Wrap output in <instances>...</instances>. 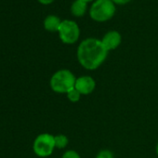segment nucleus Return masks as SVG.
<instances>
[{
    "label": "nucleus",
    "mask_w": 158,
    "mask_h": 158,
    "mask_svg": "<svg viewBox=\"0 0 158 158\" xmlns=\"http://www.w3.org/2000/svg\"><path fill=\"white\" fill-rule=\"evenodd\" d=\"M58 33L62 43L68 45H72L77 42L79 36H80V29H79L78 24L74 21L71 20L61 21Z\"/></svg>",
    "instance_id": "obj_4"
},
{
    "label": "nucleus",
    "mask_w": 158,
    "mask_h": 158,
    "mask_svg": "<svg viewBox=\"0 0 158 158\" xmlns=\"http://www.w3.org/2000/svg\"><path fill=\"white\" fill-rule=\"evenodd\" d=\"M54 139H55V147L58 149L65 148L69 142L68 138L63 134H59L57 136H54Z\"/></svg>",
    "instance_id": "obj_10"
},
{
    "label": "nucleus",
    "mask_w": 158,
    "mask_h": 158,
    "mask_svg": "<svg viewBox=\"0 0 158 158\" xmlns=\"http://www.w3.org/2000/svg\"><path fill=\"white\" fill-rule=\"evenodd\" d=\"M96 158H114V153L110 150H101Z\"/></svg>",
    "instance_id": "obj_12"
},
{
    "label": "nucleus",
    "mask_w": 158,
    "mask_h": 158,
    "mask_svg": "<svg viewBox=\"0 0 158 158\" xmlns=\"http://www.w3.org/2000/svg\"><path fill=\"white\" fill-rule=\"evenodd\" d=\"M76 78L75 75L67 69L57 71L50 78L49 85L51 89L60 94H67L74 89Z\"/></svg>",
    "instance_id": "obj_2"
},
{
    "label": "nucleus",
    "mask_w": 158,
    "mask_h": 158,
    "mask_svg": "<svg viewBox=\"0 0 158 158\" xmlns=\"http://www.w3.org/2000/svg\"><path fill=\"white\" fill-rule=\"evenodd\" d=\"M61 21L56 15H48L44 20V27L48 32H58Z\"/></svg>",
    "instance_id": "obj_9"
},
{
    "label": "nucleus",
    "mask_w": 158,
    "mask_h": 158,
    "mask_svg": "<svg viewBox=\"0 0 158 158\" xmlns=\"http://www.w3.org/2000/svg\"><path fill=\"white\" fill-rule=\"evenodd\" d=\"M38 1L41 3V4H43V5H48V4H50V3H52L54 0H38Z\"/></svg>",
    "instance_id": "obj_15"
},
{
    "label": "nucleus",
    "mask_w": 158,
    "mask_h": 158,
    "mask_svg": "<svg viewBox=\"0 0 158 158\" xmlns=\"http://www.w3.org/2000/svg\"><path fill=\"white\" fill-rule=\"evenodd\" d=\"M88 10V3L82 0H74L71 6L72 15L74 17H82L86 14Z\"/></svg>",
    "instance_id": "obj_8"
},
{
    "label": "nucleus",
    "mask_w": 158,
    "mask_h": 158,
    "mask_svg": "<svg viewBox=\"0 0 158 158\" xmlns=\"http://www.w3.org/2000/svg\"><path fill=\"white\" fill-rule=\"evenodd\" d=\"M82 1H84V2H86V3H89V2L93 1V0H82Z\"/></svg>",
    "instance_id": "obj_16"
},
{
    "label": "nucleus",
    "mask_w": 158,
    "mask_h": 158,
    "mask_svg": "<svg viewBox=\"0 0 158 158\" xmlns=\"http://www.w3.org/2000/svg\"><path fill=\"white\" fill-rule=\"evenodd\" d=\"M55 148L54 136L48 133H42L38 135L33 145L35 153L39 157H48L51 155Z\"/></svg>",
    "instance_id": "obj_5"
},
{
    "label": "nucleus",
    "mask_w": 158,
    "mask_h": 158,
    "mask_svg": "<svg viewBox=\"0 0 158 158\" xmlns=\"http://www.w3.org/2000/svg\"><path fill=\"white\" fill-rule=\"evenodd\" d=\"M155 151H156V153H157V155H158V142H157V144H156V148H155Z\"/></svg>",
    "instance_id": "obj_17"
},
{
    "label": "nucleus",
    "mask_w": 158,
    "mask_h": 158,
    "mask_svg": "<svg viewBox=\"0 0 158 158\" xmlns=\"http://www.w3.org/2000/svg\"><path fill=\"white\" fill-rule=\"evenodd\" d=\"M121 41H122V36L120 33L115 30L107 32L102 38V42L108 51L116 49L120 46Z\"/></svg>",
    "instance_id": "obj_7"
},
{
    "label": "nucleus",
    "mask_w": 158,
    "mask_h": 158,
    "mask_svg": "<svg viewBox=\"0 0 158 158\" xmlns=\"http://www.w3.org/2000/svg\"><path fill=\"white\" fill-rule=\"evenodd\" d=\"M96 82L89 75H83L76 78L74 89L81 93V95H89L94 91Z\"/></svg>",
    "instance_id": "obj_6"
},
{
    "label": "nucleus",
    "mask_w": 158,
    "mask_h": 158,
    "mask_svg": "<svg viewBox=\"0 0 158 158\" xmlns=\"http://www.w3.org/2000/svg\"><path fill=\"white\" fill-rule=\"evenodd\" d=\"M115 5H126L129 3L131 0H112Z\"/></svg>",
    "instance_id": "obj_14"
},
{
    "label": "nucleus",
    "mask_w": 158,
    "mask_h": 158,
    "mask_svg": "<svg viewBox=\"0 0 158 158\" xmlns=\"http://www.w3.org/2000/svg\"><path fill=\"white\" fill-rule=\"evenodd\" d=\"M61 158H81V157L77 152H75L73 150H68L62 154Z\"/></svg>",
    "instance_id": "obj_13"
},
{
    "label": "nucleus",
    "mask_w": 158,
    "mask_h": 158,
    "mask_svg": "<svg viewBox=\"0 0 158 158\" xmlns=\"http://www.w3.org/2000/svg\"><path fill=\"white\" fill-rule=\"evenodd\" d=\"M66 95H67L68 100H69L70 102H77L79 100H80V98H81V93L79 92L78 90H76L75 89H72V90H71L70 92H68Z\"/></svg>",
    "instance_id": "obj_11"
},
{
    "label": "nucleus",
    "mask_w": 158,
    "mask_h": 158,
    "mask_svg": "<svg viewBox=\"0 0 158 158\" xmlns=\"http://www.w3.org/2000/svg\"><path fill=\"white\" fill-rule=\"evenodd\" d=\"M115 11V4L112 0H95L90 7L89 16L94 22L105 23L114 16Z\"/></svg>",
    "instance_id": "obj_3"
},
{
    "label": "nucleus",
    "mask_w": 158,
    "mask_h": 158,
    "mask_svg": "<svg viewBox=\"0 0 158 158\" xmlns=\"http://www.w3.org/2000/svg\"><path fill=\"white\" fill-rule=\"evenodd\" d=\"M108 52L102 40L89 37L79 44L76 56L81 66L87 70L94 71L105 61Z\"/></svg>",
    "instance_id": "obj_1"
}]
</instances>
